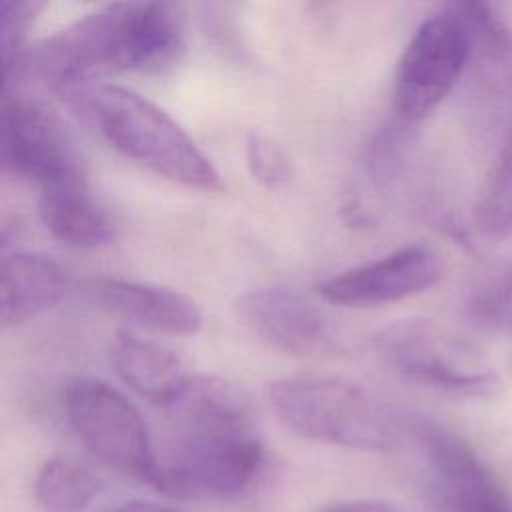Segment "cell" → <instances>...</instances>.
<instances>
[{
	"instance_id": "cell-17",
	"label": "cell",
	"mask_w": 512,
	"mask_h": 512,
	"mask_svg": "<svg viewBox=\"0 0 512 512\" xmlns=\"http://www.w3.org/2000/svg\"><path fill=\"white\" fill-rule=\"evenodd\" d=\"M44 2L36 0H4L0 4V56L4 72V90L24 72L26 60V38L32 22Z\"/></svg>"
},
{
	"instance_id": "cell-16",
	"label": "cell",
	"mask_w": 512,
	"mask_h": 512,
	"mask_svg": "<svg viewBox=\"0 0 512 512\" xmlns=\"http://www.w3.org/2000/svg\"><path fill=\"white\" fill-rule=\"evenodd\" d=\"M476 228L494 238L512 234V146L500 150L474 208Z\"/></svg>"
},
{
	"instance_id": "cell-18",
	"label": "cell",
	"mask_w": 512,
	"mask_h": 512,
	"mask_svg": "<svg viewBox=\"0 0 512 512\" xmlns=\"http://www.w3.org/2000/svg\"><path fill=\"white\" fill-rule=\"evenodd\" d=\"M246 166L256 184L266 190L282 188L292 176V162L284 148L264 134L246 136Z\"/></svg>"
},
{
	"instance_id": "cell-15",
	"label": "cell",
	"mask_w": 512,
	"mask_h": 512,
	"mask_svg": "<svg viewBox=\"0 0 512 512\" xmlns=\"http://www.w3.org/2000/svg\"><path fill=\"white\" fill-rule=\"evenodd\" d=\"M98 490L92 470L68 456L46 460L34 480V500L42 512H82Z\"/></svg>"
},
{
	"instance_id": "cell-11",
	"label": "cell",
	"mask_w": 512,
	"mask_h": 512,
	"mask_svg": "<svg viewBox=\"0 0 512 512\" xmlns=\"http://www.w3.org/2000/svg\"><path fill=\"white\" fill-rule=\"evenodd\" d=\"M86 292L106 312L152 332L188 336L202 326L198 304L186 294L138 280L92 278Z\"/></svg>"
},
{
	"instance_id": "cell-2",
	"label": "cell",
	"mask_w": 512,
	"mask_h": 512,
	"mask_svg": "<svg viewBox=\"0 0 512 512\" xmlns=\"http://www.w3.org/2000/svg\"><path fill=\"white\" fill-rule=\"evenodd\" d=\"M180 406V426L158 458L152 486L172 500H220L248 490L266 450L254 432L242 388L218 378L194 380Z\"/></svg>"
},
{
	"instance_id": "cell-5",
	"label": "cell",
	"mask_w": 512,
	"mask_h": 512,
	"mask_svg": "<svg viewBox=\"0 0 512 512\" xmlns=\"http://www.w3.org/2000/svg\"><path fill=\"white\" fill-rule=\"evenodd\" d=\"M474 54V36L458 4L420 22L394 76V110L404 124L430 116L454 90Z\"/></svg>"
},
{
	"instance_id": "cell-10",
	"label": "cell",
	"mask_w": 512,
	"mask_h": 512,
	"mask_svg": "<svg viewBox=\"0 0 512 512\" xmlns=\"http://www.w3.org/2000/svg\"><path fill=\"white\" fill-rule=\"evenodd\" d=\"M242 326L266 346L292 356H320L336 348L326 314L296 290H248L236 302Z\"/></svg>"
},
{
	"instance_id": "cell-7",
	"label": "cell",
	"mask_w": 512,
	"mask_h": 512,
	"mask_svg": "<svg viewBox=\"0 0 512 512\" xmlns=\"http://www.w3.org/2000/svg\"><path fill=\"white\" fill-rule=\"evenodd\" d=\"M376 354L400 376L456 396H490L498 378L472 348L428 320H402L382 328Z\"/></svg>"
},
{
	"instance_id": "cell-14",
	"label": "cell",
	"mask_w": 512,
	"mask_h": 512,
	"mask_svg": "<svg viewBox=\"0 0 512 512\" xmlns=\"http://www.w3.org/2000/svg\"><path fill=\"white\" fill-rule=\"evenodd\" d=\"M38 216L56 240L74 248H98L114 238V224L84 174L40 186Z\"/></svg>"
},
{
	"instance_id": "cell-9",
	"label": "cell",
	"mask_w": 512,
	"mask_h": 512,
	"mask_svg": "<svg viewBox=\"0 0 512 512\" xmlns=\"http://www.w3.org/2000/svg\"><path fill=\"white\" fill-rule=\"evenodd\" d=\"M446 274L442 254L428 244H408L316 284L322 300L344 308H376L426 292Z\"/></svg>"
},
{
	"instance_id": "cell-20",
	"label": "cell",
	"mask_w": 512,
	"mask_h": 512,
	"mask_svg": "<svg viewBox=\"0 0 512 512\" xmlns=\"http://www.w3.org/2000/svg\"><path fill=\"white\" fill-rule=\"evenodd\" d=\"M104 512H188V510H184L180 506H172V504H160V502H148V500H128V502L110 506Z\"/></svg>"
},
{
	"instance_id": "cell-8",
	"label": "cell",
	"mask_w": 512,
	"mask_h": 512,
	"mask_svg": "<svg viewBox=\"0 0 512 512\" xmlns=\"http://www.w3.org/2000/svg\"><path fill=\"white\" fill-rule=\"evenodd\" d=\"M0 160L4 172L38 186L82 176V158L62 118L46 104L4 92Z\"/></svg>"
},
{
	"instance_id": "cell-3",
	"label": "cell",
	"mask_w": 512,
	"mask_h": 512,
	"mask_svg": "<svg viewBox=\"0 0 512 512\" xmlns=\"http://www.w3.org/2000/svg\"><path fill=\"white\" fill-rule=\"evenodd\" d=\"M124 158L188 188L222 190L210 158L160 106L134 90L98 82L64 100Z\"/></svg>"
},
{
	"instance_id": "cell-13",
	"label": "cell",
	"mask_w": 512,
	"mask_h": 512,
	"mask_svg": "<svg viewBox=\"0 0 512 512\" xmlns=\"http://www.w3.org/2000/svg\"><path fill=\"white\" fill-rule=\"evenodd\" d=\"M70 288L66 268L38 252L4 254L0 264V322L20 326L56 306Z\"/></svg>"
},
{
	"instance_id": "cell-6",
	"label": "cell",
	"mask_w": 512,
	"mask_h": 512,
	"mask_svg": "<svg viewBox=\"0 0 512 512\" xmlns=\"http://www.w3.org/2000/svg\"><path fill=\"white\" fill-rule=\"evenodd\" d=\"M64 412L92 456L122 474L152 482L158 454L150 430L120 390L98 378H76L64 390Z\"/></svg>"
},
{
	"instance_id": "cell-19",
	"label": "cell",
	"mask_w": 512,
	"mask_h": 512,
	"mask_svg": "<svg viewBox=\"0 0 512 512\" xmlns=\"http://www.w3.org/2000/svg\"><path fill=\"white\" fill-rule=\"evenodd\" d=\"M322 512H398L394 506L378 500H348V502H338Z\"/></svg>"
},
{
	"instance_id": "cell-12",
	"label": "cell",
	"mask_w": 512,
	"mask_h": 512,
	"mask_svg": "<svg viewBox=\"0 0 512 512\" xmlns=\"http://www.w3.org/2000/svg\"><path fill=\"white\" fill-rule=\"evenodd\" d=\"M108 360L114 374L134 394L158 408L178 406L196 380L180 354L128 328L114 334Z\"/></svg>"
},
{
	"instance_id": "cell-4",
	"label": "cell",
	"mask_w": 512,
	"mask_h": 512,
	"mask_svg": "<svg viewBox=\"0 0 512 512\" xmlns=\"http://www.w3.org/2000/svg\"><path fill=\"white\" fill-rule=\"evenodd\" d=\"M276 418L296 436L364 452H390L408 442V416L334 376H286L268 386Z\"/></svg>"
},
{
	"instance_id": "cell-1",
	"label": "cell",
	"mask_w": 512,
	"mask_h": 512,
	"mask_svg": "<svg viewBox=\"0 0 512 512\" xmlns=\"http://www.w3.org/2000/svg\"><path fill=\"white\" fill-rule=\"evenodd\" d=\"M184 16L170 2L106 4L28 50L34 72L62 100L118 72H162L184 54Z\"/></svg>"
}]
</instances>
